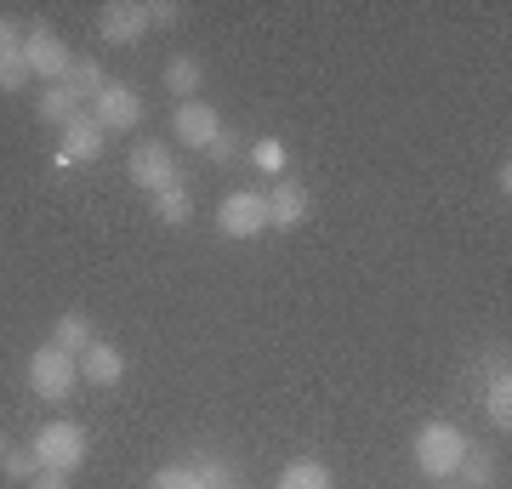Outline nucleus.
Returning a JSON list of instances; mask_svg holds the SVG:
<instances>
[{"mask_svg": "<svg viewBox=\"0 0 512 489\" xmlns=\"http://www.w3.org/2000/svg\"><path fill=\"white\" fill-rule=\"evenodd\" d=\"M29 450L40 455V467H46V472H63V478H74V472L86 467L92 444H86V427H80V421H46Z\"/></svg>", "mask_w": 512, "mask_h": 489, "instance_id": "1", "label": "nucleus"}, {"mask_svg": "<svg viewBox=\"0 0 512 489\" xmlns=\"http://www.w3.org/2000/svg\"><path fill=\"white\" fill-rule=\"evenodd\" d=\"M416 467L427 472V478H456V467H461V455H467V433H461L456 421H427L416 433Z\"/></svg>", "mask_w": 512, "mask_h": 489, "instance_id": "2", "label": "nucleus"}, {"mask_svg": "<svg viewBox=\"0 0 512 489\" xmlns=\"http://www.w3.org/2000/svg\"><path fill=\"white\" fill-rule=\"evenodd\" d=\"M217 228H222V239H262V234H268V194H256V188H234V194H222Z\"/></svg>", "mask_w": 512, "mask_h": 489, "instance_id": "3", "label": "nucleus"}, {"mask_svg": "<svg viewBox=\"0 0 512 489\" xmlns=\"http://www.w3.org/2000/svg\"><path fill=\"white\" fill-rule=\"evenodd\" d=\"M74 381H80V359H69V353H57L52 342L35 347L29 353V387H35V399H69Z\"/></svg>", "mask_w": 512, "mask_h": 489, "instance_id": "4", "label": "nucleus"}, {"mask_svg": "<svg viewBox=\"0 0 512 489\" xmlns=\"http://www.w3.org/2000/svg\"><path fill=\"white\" fill-rule=\"evenodd\" d=\"M23 63H29V80H63L69 74V63H74V52L63 46V35H52L46 23H35L29 35H23Z\"/></svg>", "mask_w": 512, "mask_h": 489, "instance_id": "5", "label": "nucleus"}, {"mask_svg": "<svg viewBox=\"0 0 512 489\" xmlns=\"http://www.w3.org/2000/svg\"><path fill=\"white\" fill-rule=\"evenodd\" d=\"M92 120L103 126V137H109V131H137L143 126V97L131 86H114L109 80V86L92 97Z\"/></svg>", "mask_w": 512, "mask_h": 489, "instance_id": "6", "label": "nucleus"}, {"mask_svg": "<svg viewBox=\"0 0 512 489\" xmlns=\"http://www.w3.org/2000/svg\"><path fill=\"white\" fill-rule=\"evenodd\" d=\"M131 182L137 188H148V194H160V188H171L177 182V160H171V143H137L131 148Z\"/></svg>", "mask_w": 512, "mask_h": 489, "instance_id": "7", "label": "nucleus"}, {"mask_svg": "<svg viewBox=\"0 0 512 489\" xmlns=\"http://www.w3.org/2000/svg\"><path fill=\"white\" fill-rule=\"evenodd\" d=\"M217 131H222V114L211 103H200V97L194 103H177V114H171V137L183 148H205Z\"/></svg>", "mask_w": 512, "mask_h": 489, "instance_id": "8", "label": "nucleus"}, {"mask_svg": "<svg viewBox=\"0 0 512 489\" xmlns=\"http://www.w3.org/2000/svg\"><path fill=\"white\" fill-rule=\"evenodd\" d=\"M97 35L109 40V46H137V40L148 35V18L137 0H114V6H103V18H97Z\"/></svg>", "mask_w": 512, "mask_h": 489, "instance_id": "9", "label": "nucleus"}, {"mask_svg": "<svg viewBox=\"0 0 512 489\" xmlns=\"http://www.w3.org/2000/svg\"><path fill=\"white\" fill-rule=\"evenodd\" d=\"M103 126H97L92 114H74L69 126H63V143H57V165H80V160H97L103 154Z\"/></svg>", "mask_w": 512, "mask_h": 489, "instance_id": "10", "label": "nucleus"}, {"mask_svg": "<svg viewBox=\"0 0 512 489\" xmlns=\"http://www.w3.org/2000/svg\"><path fill=\"white\" fill-rule=\"evenodd\" d=\"M308 222V188L296 177H279L274 194H268V228H279V234H291V228H302Z\"/></svg>", "mask_w": 512, "mask_h": 489, "instance_id": "11", "label": "nucleus"}, {"mask_svg": "<svg viewBox=\"0 0 512 489\" xmlns=\"http://www.w3.org/2000/svg\"><path fill=\"white\" fill-rule=\"evenodd\" d=\"M80 381H92V387H120V381H126V353L114 342H92L80 353Z\"/></svg>", "mask_w": 512, "mask_h": 489, "instance_id": "12", "label": "nucleus"}, {"mask_svg": "<svg viewBox=\"0 0 512 489\" xmlns=\"http://www.w3.org/2000/svg\"><path fill=\"white\" fill-rule=\"evenodd\" d=\"M29 86V63H23V29L18 18H0V91Z\"/></svg>", "mask_w": 512, "mask_h": 489, "instance_id": "13", "label": "nucleus"}, {"mask_svg": "<svg viewBox=\"0 0 512 489\" xmlns=\"http://www.w3.org/2000/svg\"><path fill=\"white\" fill-rule=\"evenodd\" d=\"M92 342L97 336H92V319H86V313H63V319L52 325V347L57 353H69V359H80Z\"/></svg>", "mask_w": 512, "mask_h": 489, "instance_id": "14", "label": "nucleus"}, {"mask_svg": "<svg viewBox=\"0 0 512 489\" xmlns=\"http://www.w3.org/2000/svg\"><path fill=\"white\" fill-rule=\"evenodd\" d=\"M57 86H69L74 97H80V103H92L97 91L109 86V74H103V63H97V57H74V63H69V74H63Z\"/></svg>", "mask_w": 512, "mask_h": 489, "instance_id": "15", "label": "nucleus"}, {"mask_svg": "<svg viewBox=\"0 0 512 489\" xmlns=\"http://www.w3.org/2000/svg\"><path fill=\"white\" fill-rule=\"evenodd\" d=\"M200 86H205L200 57H171V63H165V91H171L177 103H194V91Z\"/></svg>", "mask_w": 512, "mask_h": 489, "instance_id": "16", "label": "nucleus"}, {"mask_svg": "<svg viewBox=\"0 0 512 489\" xmlns=\"http://www.w3.org/2000/svg\"><path fill=\"white\" fill-rule=\"evenodd\" d=\"M484 410H490V421L507 433L512 427V376H507V359L490 370V387H484Z\"/></svg>", "mask_w": 512, "mask_h": 489, "instance_id": "17", "label": "nucleus"}, {"mask_svg": "<svg viewBox=\"0 0 512 489\" xmlns=\"http://www.w3.org/2000/svg\"><path fill=\"white\" fill-rule=\"evenodd\" d=\"M456 484L461 489H495V455L484 444H467V455H461V467H456Z\"/></svg>", "mask_w": 512, "mask_h": 489, "instance_id": "18", "label": "nucleus"}, {"mask_svg": "<svg viewBox=\"0 0 512 489\" xmlns=\"http://www.w3.org/2000/svg\"><path fill=\"white\" fill-rule=\"evenodd\" d=\"M74 114H86V103H80V97H74L69 86H46V91H40V120H46V126L63 131V126L74 120Z\"/></svg>", "mask_w": 512, "mask_h": 489, "instance_id": "19", "label": "nucleus"}, {"mask_svg": "<svg viewBox=\"0 0 512 489\" xmlns=\"http://www.w3.org/2000/svg\"><path fill=\"white\" fill-rule=\"evenodd\" d=\"M279 489H336V478H330V467L325 461H291V467L279 472Z\"/></svg>", "mask_w": 512, "mask_h": 489, "instance_id": "20", "label": "nucleus"}, {"mask_svg": "<svg viewBox=\"0 0 512 489\" xmlns=\"http://www.w3.org/2000/svg\"><path fill=\"white\" fill-rule=\"evenodd\" d=\"M154 217L171 222V228H188V217H194V200H188L183 182H171V188H160V194H154Z\"/></svg>", "mask_w": 512, "mask_h": 489, "instance_id": "21", "label": "nucleus"}, {"mask_svg": "<svg viewBox=\"0 0 512 489\" xmlns=\"http://www.w3.org/2000/svg\"><path fill=\"white\" fill-rule=\"evenodd\" d=\"M251 160H256V171H268V177H274V171H285V160H291V154H285V143H279V137H262V143L251 148Z\"/></svg>", "mask_w": 512, "mask_h": 489, "instance_id": "22", "label": "nucleus"}, {"mask_svg": "<svg viewBox=\"0 0 512 489\" xmlns=\"http://www.w3.org/2000/svg\"><path fill=\"white\" fill-rule=\"evenodd\" d=\"M148 489H205V484H200L194 467H160L154 478H148Z\"/></svg>", "mask_w": 512, "mask_h": 489, "instance_id": "23", "label": "nucleus"}, {"mask_svg": "<svg viewBox=\"0 0 512 489\" xmlns=\"http://www.w3.org/2000/svg\"><path fill=\"white\" fill-rule=\"evenodd\" d=\"M194 472H200L205 489H234V472H228V461H217V455H200V461H194Z\"/></svg>", "mask_w": 512, "mask_h": 489, "instance_id": "24", "label": "nucleus"}, {"mask_svg": "<svg viewBox=\"0 0 512 489\" xmlns=\"http://www.w3.org/2000/svg\"><path fill=\"white\" fill-rule=\"evenodd\" d=\"M0 461H6V478H18V484H29V478L40 472V455L35 450H6Z\"/></svg>", "mask_w": 512, "mask_h": 489, "instance_id": "25", "label": "nucleus"}, {"mask_svg": "<svg viewBox=\"0 0 512 489\" xmlns=\"http://www.w3.org/2000/svg\"><path fill=\"white\" fill-rule=\"evenodd\" d=\"M234 148H239V137H234V126H222V131H217V137H211V143H205V148H200V154H205V160H211V165H228V160H234Z\"/></svg>", "mask_w": 512, "mask_h": 489, "instance_id": "26", "label": "nucleus"}, {"mask_svg": "<svg viewBox=\"0 0 512 489\" xmlns=\"http://www.w3.org/2000/svg\"><path fill=\"white\" fill-rule=\"evenodd\" d=\"M143 18H148V29H171V23H183V6H171V0H148Z\"/></svg>", "mask_w": 512, "mask_h": 489, "instance_id": "27", "label": "nucleus"}, {"mask_svg": "<svg viewBox=\"0 0 512 489\" xmlns=\"http://www.w3.org/2000/svg\"><path fill=\"white\" fill-rule=\"evenodd\" d=\"M29 489H69V478H63V472H46V467H40L35 478H29Z\"/></svg>", "mask_w": 512, "mask_h": 489, "instance_id": "28", "label": "nucleus"}, {"mask_svg": "<svg viewBox=\"0 0 512 489\" xmlns=\"http://www.w3.org/2000/svg\"><path fill=\"white\" fill-rule=\"evenodd\" d=\"M444 489H461V484H456V478H444Z\"/></svg>", "mask_w": 512, "mask_h": 489, "instance_id": "29", "label": "nucleus"}]
</instances>
